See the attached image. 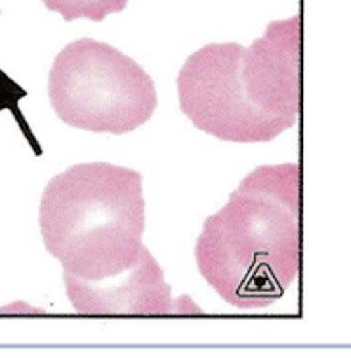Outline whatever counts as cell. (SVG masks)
<instances>
[{"label": "cell", "instance_id": "277c9868", "mask_svg": "<svg viewBox=\"0 0 351 358\" xmlns=\"http://www.w3.org/2000/svg\"><path fill=\"white\" fill-rule=\"evenodd\" d=\"M245 46L208 44L179 69V109L197 130L220 141L268 143L296 124L298 117H273L247 97L241 78Z\"/></svg>", "mask_w": 351, "mask_h": 358}, {"label": "cell", "instance_id": "52a82bcc", "mask_svg": "<svg viewBox=\"0 0 351 358\" xmlns=\"http://www.w3.org/2000/svg\"><path fill=\"white\" fill-rule=\"evenodd\" d=\"M50 12H57L65 21H104L107 15L123 12L128 0H42Z\"/></svg>", "mask_w": 351, "mask_h": 358}, {"label": "cell", "instance_id": "7a4b0ae2", "mask_svg": "<svg viewBox=\"0 0 351 358\" xmlns=\"http://www.w3.org/2000/svg\"><path fill=\"white\" fill-rule=\"evenodd\" d=\"M39 227L65 275L102 280L132 267L145 233L144 178L109 162H84L44 187Z\"/></svg>", "mask_w": 351, "mask_h": 358}, {"label": "cell", "instance_id": "3957f363", "mask_svg": "<svg viewBox=\"0 0 351 358\" xmlns=\"http://www.w3.org/2000/svg\"><path fill=\"white\" fill-rule=\"evenodd\" d=\"M54 113L71 128L123 136L149 122L158 97L153 78L132 57L94 38L67 44L48 76Z\"/></svg>", "mask_w": 351, "mask_h": 358}, {"label": "cell", "instance_id": "5b68a950", "mask_svg": "<svg viewBox=\"0 0 351 358\" xmlns=\"http://www.w3.org/2000/svg\"><path fill=\"white\" fill-rule=\"evenodd\" d=\"M247 97L273 117H298L302 109V20L271 21L242 52Z\"/></svg>", "mask_w": 351, "mask_h": 358}, {"label": "cell", "instance_id": "8992f818", "mask_svg": "<svg viewBox=\"0 0 351 358\" xmlns=\"http://www.w3.org/2000/svg\"><path fill=\"white\" fill-rule=\"evenodd\" d=\"M63 282L73 309L84 317H165L174 313L172 289L145 246L136 263L118 275L83 280L63 273Z\"/></svg>", "mask_w": 351, "mask_h": 358}, {"label": "cell", "instance_id": "6da1fadb", "mask_svg": "<svg viewBox=\"0 0 351 358\" xmlns=\"http://www.w3.org/2000/svg\"><path fill=\"white\" fill-rule=\"evenodd\" d=\"M200 276L235 309L279 301L302 265V172L260 166L208 215L195 244Z\"/></svg>", "mask_w": 351, "mask_h": 358}]
</instances>
